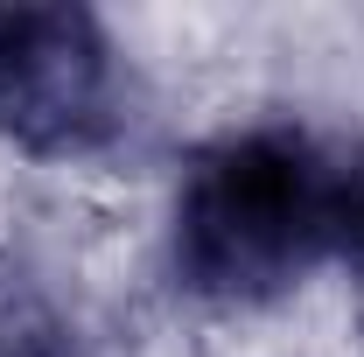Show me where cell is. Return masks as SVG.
<instances>
[{
	"label": "cell",
	"mask_w": 364,
	"mask_h": 357,
	"mask_svg": "<svg viewBox=\"0 0 364 357\" xmlns=\"http://www.w3.org/2000/svg\"><path fill=\"white\" fill-rule=\"evenodd\" d=\"M329 260L350 273L364 309V147L350 161H336V245H329Z\"/></svg>",
	"instance_id": "obj_4"
},
{
	"label": "cell",
	"mask_w": 364,
	"mask_h": 357,
	"mask_svg": "<svg viewBox=\"0 0 364 357\" xmlns=\"http://www.w3.org/2000/svg\"><path fill=\"white\" fill-rule=\"evenodd\" d=\"M0 357H77V329L56 315L49 294L21 287L0 302Z\"/></svg>",
	"instance_id": "obj_3"
},
{
	"label": "cell",
	"mask_w": 364,
	"mask_h": 357,
	"mask_svg": "<svg viewBox=\"0 0 364 357\" xmlns=\"http://www.w3.org/2000/svg\"><path fill=\"white\" fill-rule=\"evenodd\" d=\"M336 245V161L294 127H252L196 154L176 189L168 267L210 309H267Z\"/></svg>",
	"instance_id": "obj_1"
},
{
	"label": "cell",
	"mask_w": 364,
	"mask_h": 357,
	"mask_svg": "<svg viewBox=\"0 0 364 357\" xmlns=\"http://www.w3.org/2000/svg\"><path fill=\"white\" fill-rule=\"evenodd\" d=\"M134 127L127 56L70 0H0V140L36 161L105 154Z\"/></svg>",
	"instance_id": "obj_2"
}]
</instances>
